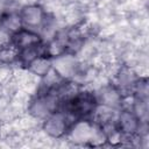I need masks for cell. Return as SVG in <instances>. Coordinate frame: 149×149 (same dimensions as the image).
<instances>
[{
  "label": "cell",
  "instance_id": "cell-1",
  "mask_svg": "<svg viewBox=\"0 0 149 149\" xmlns=\"http://www.w3.org/2000/svg\"><path fill=\"white\" fill-rule=\"evenodd\" d=\"M99 104L94 90L76 86L61 101L59 108L63 109L73 120L78 119H93Z\"/></svg>",
  "mask_w": 149,
  "mask_h": 149
},
{
  "label": "cell",
  "instance_id": "cell-2",
  "mask_svg": "<svg viewBox=\"0 0 149 149\" xmlns=\"http://www.w3.org/2000/svg\"><path fill=\"white\" fill-rule=\"evenodd\" d=\"M65 140L76 146L99 147L107 142V136L101 126L93 119L74 120L65 136Z\"/></svg>",
  "mask_w": 149,
  "mask_h": 149
},
{
  "label": "cell",
  "instance_id": "cell-3",
  "mask_svg": "<svg viewBox=\"0 0 149 149\" xmlns=\"http://www.w3.org/2000/svg\"><path fill=\"white\" fill-rule=\"evenodd\" d=\"M73 121L74 120L70 115H68L63 109L58 108L40 122L41 130L48 139L62 140L65 139Z\"/></svg>",
  "mask_w": 149,
  "mask_h": 149
},
{
  "label": "cell",
  "instance_id": "cell-4",
  "mask_svg": "<svg viewBox=\"0 0 149 149\" xmlns=\"http://www.w3.org/2000/svg\"><path fill=\"white\" fill-rule=\"evenodd\" d=\"M52 62V72L63 80H72L79 77L83 71V64L77 57V54L63 52L55 57H51Z\"/></svg>",
  "mask_w": 149,
  "mask_h": 149
},
{
  "label": "cell",
  "instance_id": "cell-5",
  "mask_svg": "<svg viewBox=\"0 0 149 149\" xmlns=\"http://www.w3.org/2000/svg\"><path fill=\"white\" fill-rule=\"evenodd\" d=\"M17 13L20 15L22 27L31 30H36L38 33L44 27L50 15V13L44 8V6H42L38 2H30L22 5L17 9Z\"/></svg>",
  "mask_w": 149,
  "mask_h": 149
},
{
  "label": "cell",
  "instance_id": "cell-6",
  "mask_svg": "<svg viewBox=\"0 0 149 149\" xmlns=\"http://www.w3.org/2000/svg\"><path fill=\"white\" fill-rule=\"evenodd\" d=\"M94 93L99 106L113 111H119L125 106V95L111 80L106 84H102L98 90H94Z\"/></svg>",
  "mask_w": 149,
  "mask_h": 149
},
{
  "label": "cell",
  "instance_id": "cell-7",
  "mask_svg": "<svg viewBox=\"0 0 149 149\" xmlns=\"http://www.w3.org/2000/svg\"><path fill=\"white\" fill-rule=\"evenodd\" d=\"M45 42L43 40V37L41 36V34L36 30H31L28 28L22 27L21 29H19L17 31H15L13 35H10L9 37V44L17 51L38 43Z\"/></svg>",
  "mask_w": 149,
  "mask_h": 149
},
{
  "label": "cell",
  "instance_id": "cell-8",
  "mask_svg": "<svg viewBox=\"0 0 149 149\" xmlns=\"http://www.w3.org/2000/svg\"><path fill=\"white\" fill-rule=\"evenodd\" d=\"M22 28L21 19L17 13V9L9 8L0 14V31L8 35H13L15 31Z\"/></svg>",
  "mask_w": 149,
  "mask_h": 149
},
{
  "label": "cell",
  "instance_id": "cell-9",
  "mask_svg": "<svg viewBox=\"0 0 149 149\" xmlns=\"http://www.w3.org/2000/svg\"><path fill=\"white\" fill-rule=\"evenodd\" d=\"M51 70H52L51 57L47 54L34 59L24 69V71H27L29 74H31L33 77H35L37 79H42V78L47 77L51 72Z\"/></svg>",
  "mask_w": 149,
  "mask_h": 149
}]
</instances>
